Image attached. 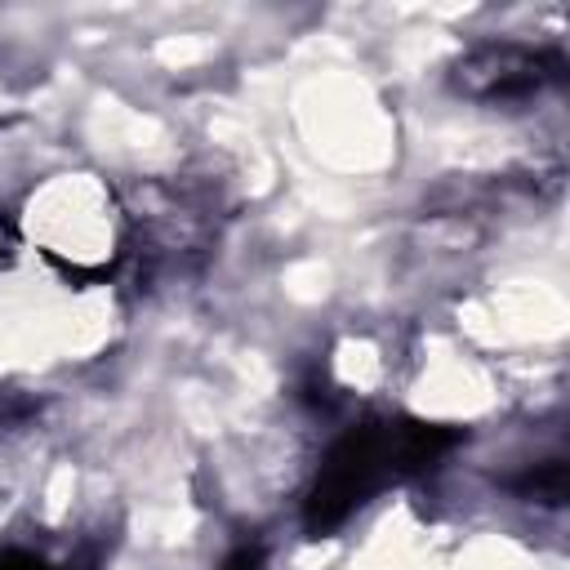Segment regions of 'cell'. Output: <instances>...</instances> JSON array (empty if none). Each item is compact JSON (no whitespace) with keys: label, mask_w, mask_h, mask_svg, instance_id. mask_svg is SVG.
<instances>
[{"label":"cell","mask_w":570,"mask_h":570,"mask_svg":"<svg viewBox=\"0 0 570 570\" xmlns=\"http://www.w3.org/2000/svg\"><path fill=\"white\" fill-rule=\"evenodd\" d=\"M454 445H459L454 428L423 423V419H365L347 428L316 468V481L303 503V525L312 534L338 530L387 481L428 472Z\"/></svg>","instance_id":"obj_1"},{"label":"cell","mask_w":570,"mask_h":570,"mask_svg":"<svg viewBox=\"0 0 570 570\" xmlns=\"http://www.w3.org/2000/svg\"><path fill=\"white\" fill-rule=\"evenodd\" d=\"M561 53L552 49H530V45H512V40H490L468 49L454 62V89L463 98H481V102H517L539 94L543 85L561 80Z\"/></svg>","instance_id":"obj_2"},{"label":"cell","mask_w":570,"mask_h":570,"mask_svg":"<svg viewBox=\"0 0 570 570\" xmlns=\"http://www.w3.org/2000/svg\"><path fill=\"white\" fill-rule=\"evenodd\" d=\"M512 490L525 494V499H539V503H561V499H566V463H561V459L534 463L525 476L512 481Z\"/></svg>","instance_id":"obj_3"},{"label":"cell","mask_w":570,"mask_h":570,"mask_svg":"<svg viewBox=\"0 0 570 570\" xmlns=\"http://www.w3.org/2000/svg\"><path fill=\"white\" fill-rule=\"evenodd\" d=\"M0 570H67V566H53V561H45V557H36L27 548H9L0 557Z\"/></svg>","instance_id":"obj_4"},{"label":"cell","mask_w":570,"mask_h":570,"mask_svg":"<svg viewBox=\"0 0 570 570\" xmlns=\"http://www.w3.org/2000/svg\"><path fill=\"white\" fill-rule=\"evenodd\" d=\"M223 570H258V557H254V552H240V557H236V561H227Z\"/></svg>","instance_id":"obj_5"},{"label":"cell","mask_w":570,"mask_h":570,"mask_svg":"<svg viewBox=\"0 0 570 570\" xmlns=\"http://www.w3.org/2000/svg\"><path fill=\"white\" fill-rule=\"evenodd\" d=\"M4 254H9V223H0V263H4Z\"/></svg>","instance_id":"obj_6"}]
</instances>
